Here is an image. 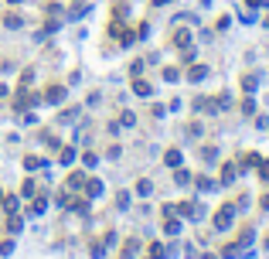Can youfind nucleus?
Returning <instances> with one entry per match:
<instances>
[{"mask_svg": "<svg viewBox=\"0 0 269 259\" xmlns=\"http://www.w3.org/2000/svg\"><path fill=\"white\" fill-rule=\"evenodd\" d=\"M232 218H235V205H225V208L215 215V229H218V232H225V229L232 225Z\"/></svg>", "mask_w": 269, "mask_h": 259, "instance_id": "nucleus-1", "label": "nucleus"}, {"mask_svg": "<svg viewBox=\"0 0 269 259\" xmlns=\"http://www.w3.org/2000/svg\"><path fill=\"white\" fill-rule=\"evenodd\" d=\"M62 99H65V89H62V85H55V89L45 92V103H51V106H58Z\"/></svg>", "mask_w": 269, "mask_h": 259, "instance_id": "nucleus-2", "label": "nucleus"}, {"mask_svg": "<svg viewBox=\"0 0 269 259\" xmlns=\"http://www.w3.org/2000/svg\"><path fill=\"white\" fill-rule=\"evenodd\" d=\"M136 253H140V242H136V239H130V242L123 246V259H133Z\"/></svg>", "mask_w": 269, "mask_h": 259, "instance_id": "nucleus-3", "label": "nucleus"}, {"mask_svg": "<svg viewBox=\"0 0 269 259\" xmlns=\"http://www.w3.org/2000/svg\"><path fill=\"white\" fill-rule=\"evenodd\" d=\"M204 75H208V68H204V65H195V68L188 72V78H191V82H201Z\"/></svg>", "mask_w": 269, "mask_h": 259, "instance_id": "nucleus-4", "label": "nucleus"}, {"mask_svg": "<svg viewBox=\"0 0 269 259\" xmlns=\"http://www.w3.org/2000/svg\"><path fill=\"white\" fill-rule=\"evenodd\" d=\"M164 160H167L171 167H177V164H181V150H167V154H164Z\"/></svg>", "mask_w": 269, "mask_h": 259, "instance_id": "nucleus-5", "label": "nucleus"}, {"mask_svg": "<svg viewBox=\"0 0 269 259\" xmlns=\"http://www.w3.org/2000/svg\"><path fill=\"white\" fill-rule=\"evenodd\" d=\"M133 92H136V96H150V85H147L143 78H136V82H133Z\"/></svg>", "mask_w": 269, "mask_h": 259, "instance_id": "nucleus-6", "label": "nucleus"}, {"mask_svg": "<svg viewBox=\"0 0 269 259\" xmlns=\"http://www.w3.org/2000/svg\"><path fill=\"white\" fill-rule=\"evenodd\" d=\"M221 181L228 184V181H235V164H225V171H221Z\"/></svg>", "mask_w": 269, "mask_h": 259, "instance_id": "nucleus-7", "label": "nucleus"}, {"mask_svg": "<svg viewBox=\"0 0 269 259\" xmlns=\"http://www.w3.org/2000/svg\"><path fill=\"white\" fill-rule=\"evenodd\" d=\"M85 191H89V198H96V194H102V181H89V188H85Z\"/></svg>", "mask_w": 269, "mask_h": 259, "instance_id": "nucleus-8", "label": "nucleus"}, {"mask_svg": "<svg viewBox=\"0 0 269 259\" xmlns=\"http://www.w3.org/2000/svg\"><path fill=\"white\" fill-rule=\"evenodd\" d=\"M150 259H164V246L160 242H150Z\"/></svg>", "mask_w": 269, "mask_h": 259, "instance_id": "nucleus-9", "label": "nucleus"}, {"mask_svg": "<svg viewBox=\"0 0 269 259\" xmlns=\"http://www.w3.org/2000/svg\"><path fill=\"white\" fill-rule=\"evenodd\" d=\"M82 181H85V174L78 171V174H72V178H68V188H82Z\"/></svg>", "mask_w": 269, "mask_h": 259, "instance_id": "nucleus-10", "label": "nucleus"}, {"mask_svg": "<svg viewBox=\"0 0 269 259\" xmlns=\"http://www.w3.org/2000/svg\"><path fill=\"white\" fill-rule=\"evenodd\" d=\"M164 232H167V235H177V232H181V222H174V218H171V222L164 225Z\"/></svg>", "mask_w": 269, "mask_h": 259, "instance_id": "nucleus-11", "label": "nucleus"}, {"mask_svg": "<svg viewBox=\"0 0 269 259\" xmlns=\"http://www.w3.org/2000/svg\"><path fill=\"white\" fill-rule=\"evenodd\" d=\"M150 191H153V184H150V181H140V184H136V194H143V198H147Z\"/></svg>", "mask_w": 269, "mask_h": 259, "instance_id": "nucleus-12", "label": "nucleus"}, {"mask_svg": "<svg viewBox=\"0 0 269 259\" xmlns=\"http://www.w3.org/2000/svg\"><path fill=\"white\" fill-rule=\"evenodd\" d=\"M174 41H177V45H188V41H191V31H177Z\"/></svg>", "mask_w": 269, "mask_h": 259, "instance_id": "nucleus-13", "label": "nucleus"}, {"mask_svg": "<svg viewBox=\"0 0 269 259\" xmlns=\"http://www.w3.org/2000/svg\"><path fill=\"white\" fill-rule=\"evenodd\" d=\"M242 89L252 92V89H256V75H245V78H242Z\"/></svg>", "mask_w": 269, "mask_h": 259, "instance_id": "nucleus-14", "label": "nucleus"}, {"mask_svg": "<svg viewBox=\"0 0 269 259\" xmlns=\"http://www.w3.org/2000/svg\"><path fill=\"white\" fill-rule=\"evenodd\" d=\"M174 181H177V184H188V181H191V174H188V171H177V174H174Z\"/></svg>", "mask_w": 269, "mask_h": 259, "instance_id": "nucleus-15", "label": "nucleus"}, {"mask_svg": "<svg viewBox=\"0 0 269 259\" xmlns=\"http://www.w3.org/2000/svg\"><path fill=\"white\" fill-rule=\"evenodd\" d=\"M3 208L14 215V211H17V198H3Z\"/></svg>", "mask_w": 269, "mask_h": 259, "instance_id": "nucleus-16", "label": "nucleus"}, {"mask_svg": "<svg viewBox=\"0 0 269 259\" xmlns=\"http://www.w3.org/2000/svg\"><path fill=\"white\" fill-rule=\"evenodd\" d=\"M10 232H21V215H17V211L10 215Z\"/></svg>", "mask_w": 269, "mask_h": 259, "instance_id": "nucleus-17", "label": "nucleus"}, {"mask_svg": "<svg viewBox=\"0 0 269 259\" xmlns=\"http://www.w3.org/2000/svg\"><path fill=\"white\" fill-rule=\"evenodd\" d=\"M72 160H75V150H72V147L62 150V164H72Z\"/></svg>", "mask_w": 269, "mask_h": 259, "instance_id": "nucleus-18", "label": "nucleus"}, {"mask_svg": "<svg viewBox=\"0 0 269 259\" xmlns=\"http://www.w3.org/2000/svg\"><path fill=\"white\" fill-rule=\"evenodd\" d=\"M24 167H27V171H34V167H41V160H38V157H27V160H24Z\"/></svg>", "mask_w": 269, "mask_h": 259, "instance_id": "nucleus-19", "label": "nucleus"}, {"mask_svg": "<svg viewBox=\"0 0 269 259\" xmlns=\"http://www.w3.org/2000/svg\"><path fill=\"white\" fill-rule=\"evenodd\" d=\"M75 116H78V109H68V113H62V123H72Z\"/></svg>", "mask_w": 269, "mask_h": 259, "instance_id": "nucleus-20", "label": "nucleus"}, {"mask_svg": "<svg viewBox=\"0 0 269 259\" xmlns=\"http://www.w3.org/2000/svg\"><path fill=\"white\" fill-rule=\"evenodd\" d=\"M211 184H215V181H211V178H198V188H201V191H208V188H211Z\"/></svg>", "mask_w": 269, "mask_h": 259, "instance_id": "nucleus-21", "label": "nucleus"}, {"mask_svg": "<svg viewBox=\"0 0 269 259\" xmlns=\"http://www.w3.org/2000/svg\"><path fill=\"white\" fill-rule=\"evenodd\" d=\"M249 7H263V3H269V0H245Z\"/></svg>", "mask_w": 269, "mask_h": 259, "instance_id": "nucleus-22", "label": "nucleus"}, {"mask_svg": "<svg viewBox=\"0 0 269 259\" xmlns=\"http://www.w3.org/2000/svg\"><path fill=\"white\" fill-rule=\"evenodd\" d=\"M153 3H167V0H153Z\"/></svg>", "mask_w": 269, "mask_h": 259, "instance_id": "nucleus-23", "label": "nucleus"}, {"mask_svg": "<svg viewBox=\"0 0 269 259\" xmlns=\"http://www.w3.org/2000/svg\"><path fill=\"white\" fill-rule=\"evenodd\" d=\"M10 3H21V0H10Z\"/></svg>", "mask_w": 269, "mask_h": 259, "instance_id": "nucleus-24", "label": "nucleus"}, {"mask_svg": "<svg viewBox=\"0 0 269 259\" xmlns=\"http://www.w3.org/2000/svg\"><path fill=\"white\" fill-rule=\"evenodd\" d=\"M0 205H3V194H0Z\"/></svg>", "mask_w": 269, "mask_h": 259, "instance_id": "nucleus-25", "label": "nucleus"}]
</instances>
